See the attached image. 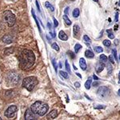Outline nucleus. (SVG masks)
<instances>
[{
	"label": "nucleus",
	"mask_w": 120,
	"mask_h": 120,
	"mask_svg": "<svg viewBox=\"0 0 120 120\" xmlns=\"http://www.w3.org/2000/svg\"><path fill=\"white\" fill-rule=\"evenodd\" d=\"M19 67L24 71H28L34 65L35 56L30 50H23L19 56Z\"/></svg>",
	"instance_id": "1"
},
{
	"label": "nucleus",
	"mask_w": 120,
	"mask_h": 120,
	"mask_svg": "<svg viewBox=\"0 0 120 120\" xmlns=\"http://www.w3.org/2000/svg\"><path fill=\"white\" fill-rule=\"evenodd\" d=\"M30 110L35 115H38L39 116H43L46 115V113L49 110V106L41 101H37L30 106Z\"/></svg>",
	"instance_id": "2"
},
{
	"label": "nucleus",
	"mask_w": 120,
	"mask_h": 120,
	"mask_svg": "<svg viewBox=\"0 0 120 120\" xmlns=\"http://www.w3.org/2000/svg\"><path fill=\"white\" fill-rule=\"evenodd\" d=\"M37 84H38V79L34 76L26 77L22 81V86L24 88H26L28 91H31Z\"/></svg>",
	"instance_id": "3"
},
{
	"label": "nucleus",
	"mask_w": 120,
	"mask_h": 120,
	"mask_svg": "<svg viewBox=\"0 0 120 120\" xmlns=\"http://www.w3.org/2000/svg\"><path fill=\"white\" fill-rule=\"evenodd\" d=\"M3 21L5 22H7V24L8 25L9 27H11V26H13L15 25L16 19H15V15L11 11H6L5 12H3Z\"/></svg>",
	"instance_id": "4"
},
{
	"label": "nucleus",
	"mask_w": 120,
	"mask_h": 120,
	"mask_svg": "<svg viewBox=\"0 0 120 120\" xmlns=\"http://www.w3.org/2000/svg\"><path fill=\"white\" fill-rule=\"evenodd\" d=\"M19 79H20V77L15 72H11L7 75V81H8L9 84L12 85V86H15L18 84Z\"/></svg>",
	"instance_id": "5"
},
{
	"label": "nucleus",
	"mask_w": 120,
	"mask_h": 120,
	"mask_svg": "<svg viewBox=\"0 0 120 120\" xmlns=\"http://www.w3.org/2000/svg\"><path fill=\"white\" fill-rule=\"evenodd\" d=\"M17 110H18V108H17V106H15V105H11V106H10L9 107L7 108V109L5 111V112H4V115H5L7 118H8V119L13 118V117H14V116L15 115V113H16Z\"/></svg>",
	"instance_id": "6"
},
{
	"label": "nucleus",
	"mask_w": 120,
	"mask_h": 120,
	"mask_svg": "<svg viewBox=\"0 0 120 120\" xmlns=\"http://www.w3.org/2000/svg\"><path fill=\"white\" fill-rule=\"evenodd\" d=\"M110 92H111L110 91V89L108 88L107 86H100L97 91V94L99 97L106 98L109 95Z\"/></svg>",
	"instance_id": "7"
},
{
	"label": "nucleus",
	"mask_w": 120,
	"mask_h": 120,
	"mask_svg": "<svg viewBox=\"0 0 120 120\" xmlns=\"http://www.w3.org/2000/svg\"><path fill=\"white\" fill-rule=\"evenodd\" d=\"M25 119L26 120H34L37 119L35 116V114L30 109H27L25 113Z\"/></svg>",
	"instance_id": "8"
},
{
	"label": "nucleus",
	"mask_w": 120,
	"mask_h": 120,
	"mask_svg": "<svg viewBox=\"0 0 120 120\" xmlns=\"http://www.w3.org/2000/svg\"><path fill=\"white\" fill-rule=\"evenodd\" d=\"M13 41V38L11 35L9 34H7V35H4L3 38H2V42H3L6 44H10Z\"/></svg>",
	"instance_id": "9"
},
{
	"label": "nucleus",
	"mask_w": 120,
	"mask_h": 120,
	"mask_svg": "<svg viewBox=\"0 0 120 120\" xmlns=\"http://www.w3.org/2000/svg\"><path fill=\"white\" fill-rule=\"evenodd\" d=\"M57 115H58V111H56V110H53V111H51L48 114L46 118H47L48 119H55Z\"/></svg>",
	"instance_id": "10"
},
{
	"label": "nucleus",
	"mask_w": 120,
	"mask_h": 120,
	"mask_svg": "<svg viewBox=\"0 0 120 120\" xmlns=\"http://www.w3.org/2000/svg\"><path fill=\"white\" fill-rule=\"evenodd\" d=\"M59 38H60L61 40L63 41H67L68 39V36L66 33L63 31V30H60L59 33Z\"/></svg>",
	"instance_id": "11"
},
{
	"label": "nucleus",
	"mask_w": 120,
	"mask_h": 120,
	"mask_svg": "<svg viewBox=\"0 0 120 120\" xmlns=\"http://www.w3.org/2000/svg\"><path fill=\"white\" fill-rule=\"evenodd\" d=\"M79 66H80L81 69H82V71H85V70L86 69V67H87L86 61H85V59H83V58H81V59H79Z\"/></svg>",
	"instance_id": "12"
},
{
	"label": "nucleus",
	"mask_w": 120,
	"mask_h": 120,
	"mask_svg": "<svg viewBox=\"0 0 120 120\" xmlns=\"http://www.w3.org/2000/svg\"><path fill=\"white\" fill-rule=\"evenodd\" d=\"M103 69H104V65L102 63H98L97 64H96L95 70H96V72L97 73H100L101 71H102Z\"/></svg>",
	"instance_id": "13"
},
{
	"label": "nucleus",
	"mask_w": 120,
	"mask_h": 120,
	"mask_svg": "<svg viewBox=\"0 0 120 120\" xmlns=\"http://www.w3.org/2000/svg\"><path fill=\"white\" fill-rule=\"evenodd\" d=\"M73 32H74V35L78 37L79 33H80V27L78 26V25H75L74 27H73Z\"/></svg>",
	"instance_id": "14"
},
{
	"label": "nucleus",
	"mask_w": 120,
	"mask_h": 120,
	"mask_svg": "<svg viewBox=\"0 0 120 120\" xmlns=\"http://www.w3.org/2000/svg\"><path fill=\"white\" fill-rule=\"evenodd\" d=\"M85 56L88 59H92V58L94 57V54L90 51V50H86L85 51Z\"/></svg>",
	"instance_id": "15"
},
{
	"label": "nucleus",
	"mask_w": 120,
	"mask_h": 120,
	"mask_svg": "<svg viewBox=\"0 0 120 120\" xmlns=\"http://www.w3.org/2000/svg\"><path fill=\"white\" fill-rule=\"evenodd\" d=\"M91 83H92V78H91V77H89L87 81L85 82V87H86V90H89V89L90 88Z\"/></svg>",
	"instance_id": "16"
},
{
	"label": "nucleus",
	"mask_w": 120,
	"mask_h": 120,
	"mask_svg": "<svg viewBox=\"0 0 120 120\" xmlns=\"http://www.w3.org/2000/svg\"><path fill=\"white\" fill-rule=\"evenodd\" d=\"M31 13H32V15H33V18L34 19V20H35L36 24H37V26H38V30H39V32H41V28H40V26H39V23H38V19L36 18V15H34V10H32V11H31Z\"/></svg>",
	"instance_id": "17"
},
{
	"label": "nucleus",
	"mask_w": 120,
	"mask_h": 120,
	"mask_svg": "<svg viewBox=\"0 0 120 120\" xmlns=\"http://www.w3.org/2000/svg\"><path fill=\"white\" fill-rule=\"evenodd\" d=\"M63 20H64V22H65V23L67 25H68V26H70V25H71V21L70 20V19H69V17L67 16V15H64L63 16Z\"/></svg>",
	"instance_id": "18"
},
{
	"label": "nucleus",
	"mask_w": 120,
	"mask_h": 120,
	"mask_svg": "<svg viewBox=\"0 0 120 120\" xmlns=\"http://www.w3.org/2000/svg\"><path fill=\"white\" fill-rule=\"evenodd\" d=\"M13 52H14V48L9 47V48H7V49H6L5 51H4V55H11Z\"/></svg>",
	"instance_id": "19"
},
{
	"label": "nucleus",
	"mask_w": 120,
	"mask_h": 120,
	"mask_svg": "<svg viewBox=\"0 0 120 120\" xmlns=\"http://www.w3.org/2000/svg\"><path fill=\"white\" fill-rule=\"evenodd\" d=\"M106 33H107L108 37L111 38V39H113V38H115V35H114V33H113L112 29H108V30H106Z\"/></svg>",
	"instance_id": "20"
},
{
	"label": "nucleus",
	"mask_w": 120,
	"mask_h": 120,
	"mask_svg": "<svg viewBox=\"0 0 120 120\" xmlns=\"http://www.w3.org/2000/svg\"><path fill=\"white\" fill-rule=\"evenodd\" d=\"M45 7H46V8L51 10V11H55V7H54L53 6H52L51 3H49V2H46V3H45Z\"/></svg>",
	"instance_id": "21"
},
{
	"label": "nucleus",
	"mask_w": 120,
	"mask_h": 120,
	"mask_svg": "<svg viewBox=\"0 0 120 120\" xmlns=\"http://www.w3.org/2000/svg\"><path fill=\"white\" fill-rule=\"evenodd\" d=\"M79 14H80V12H79V10L78 8L75 9L74 11H73V17H75V18H78V17L79 16Z\"/></svg>",
	"instance_id": "22"
},
{
	"label": "nucleus",
	"mask_w": 120,
	"mask_h": 120,
	"mask_svg": "<svg viewBox=\"0 0 120 120\" xmlns=\"http://www.w3.org/2000/svg\"><path fill=\"white\" fill-rule=\"evenodd\" d=\"M99 59L101 60L102 63H106L107 62V57L105 55H101L99 56Z\"/></svg>",
	"instance_id": "23"
},
{
	"label": "nucleus",
	"mask_w": 120,
	"mask_h": 120,
	"mask_svg": "<svg viewBox=\"0 0 120 120\" xmlns=\"http://www.w3.org/2000/svg\"><path fill=\"white\" fill-rule=\"evenodd\" d=\"M51 47L53 48L54 50H55L56 51H59V45H58L57 43H56V42H54V43H52Z\"/></svg>",
	"instance_id": "24"
},
{
	"label": "nucleus",
	"mask_w": 120,
	"mask_h": 120,
	"mask_svg": "<svg viewBox=\"0 0 120 120\" xmlns=\"http://www.w3.org/2000/svg\"><path fill=\"white\" fill-rule=\"evenodd\" d=\"M82 48V46L80 45V44H79V43H77V44H75V53H78V52L79 51V50Z\"/></svg>",
	"instance_id": "25"
},
{
	"label": "nucleus",
	"mask_w": 120,
	"mask_h": 120,
	"mask_svg": "<svg viewBox=\"0 0 120 120\" xmlns=\"http://www.w3.org/2000/svg\"><path fill=\"white\" fill-rule=\"evenodd\" d=\"M94 49V51H95L96 53H101V52L103 51V49H102L101 46H95Z\"/></svg>",
	"instance_id": "26"
},
{
	"label": "nucleus",
	"mask_w": 120,
	"mask_h": 120,
	"mask_svg": "<svg viewBox=\"0 0 120 120\" xmlns=\"http://www.w3.org/2000/svg\"><path fill=\"white\" fill-rule=\"evenodd\" d=\"M59 74L61 75V76L63 77L64 79H67V78H68V74H67V72H65V71H60Z\"/></svg>",
	"instance_id": "27"
},
{
	"label": "nucleus",
	"mask_w": 120,
	"mask_h": 120,
	"mask_svg": "<svg viewBox=\"0 0 120 120\" xmlns=\"http://www.w3.org/2000/svg\"><path fill=\"white\" fill-rule=\"evenodd\" d=\"M103 45L105 46H110L111 45V41L110 40H107V39H106V40H104L103 42Z\"/></svg>",
	"instance_id": "28"
},
{
	"label": "nucleus",
	"mask_w": 120,
	"mask_h": 120,
	"mask_svg": "<svg viewBox=\"0 0 120 120\" xmlns=\"http://www.w3.org/2000/svg\"><path fill=\"white\" fill-rule=\"evenodd\" d=\"M108 59H109V61L111 62V63H112V64H114V63H115V57H114V56H113V55H110Z\"/></svg>",
	"instance_id": "29"
},
{
	"label": "nucleus",
	"mask_w": 120,
	"mask_h": 120,
	"mask_svg": "<svg viewBox=\"0 0 120 120\" xmlns=\"http://www.w3.org/2000/svg\"><path fill=\"white\" fill-rule=\"evenodd\" d=\"M52 64H53V66H54V68H55V71H56V72H57L58 67H57V63H56V61H55V59H52Z\"/></svg>",
	"instance_id": "30"
},
{
	"label": "nucleus",
	"mask_w": 120,
	"mask_h": 120,
	"mask_svg": "<svg viewBox=\"0 0 120 120\" xmlns=\"http://www.w3.org/2000/svg\"><path fill=\"white\" fill-rule=\"evenodd\" d=\"M106 67H107V70H108V74H111V72H112V67H111V65L110 64V63H107V65H106Z\"/></svg>",
	"instance_id": "31"
},
{
	"label": "nucleus",
	"mask_w": 120,
	"mask_h": 120,
	"mask_svg": "<svg viewBox=\"0 0 120 120\" xmlns=\"http://www.w3.org/2000/svg\"><path fill=\"white\" fill-rule=\"evenodd\" d=\"M65 65H66V69H67V71H68L69 73H71V67H70V65H69V63H68V62L66 61Z\"/></svg>",
	"instance_id": "32"
},
{
	"label": "nucleus",
	"mask_w": 120,
	"mask_h": 120,
	"mask_svg": "<svg viewBox=\"0 0 120 120\" xmlns=\"http://www.w3.org/2000/svg\"><path fill=\"white\" fill-rule=\"evenodd\" d=\"M112 55H113V56L115 57V60H117V51H116L115 49L112 50Z\"/></svg>",
	"instance_id": "33"
},
{
	"label": "nucleus",
	"mask_w": 120,
	"mask_h": 120,
	"mask_svg": "<svg viewBox=\"0 0 120 120\" xmlns=\"http://www.w3.org/2000/svg\"><path fill=\"white\" fill-rule=\"evenodd\" d=\"M83 39H84V41H85V42H90V38H89L87 35H84V36H83Z\"/></svg>",
	"instance_id": "34"
},
{
	"label": "nucleus",
	"mask_w": 120,
	"mask_h": 120,
	"mask_svg": "<svg viewBox=\"0 0 120 120\" xmlns=\"http://www.w3.org/2000/svg\"><path fill=\"white\" fill-rule=\"evenodd\" d=\"M67 53H68V55H69L70 56H71V59H75V55L74 53H73V52H71V51H68V52H67Z\"/></svg>",
	"instance_id": "35"
},
{
	"label": "nucleus",
	"mask_w": 120,
	"mask_h": 120,
	"mask_svg": "<svg viewBox=\"0 0 120 120\" xmlns=\"http://www.w3.org/2000/svg\"><path fill=\"white\" fill-rule=\"evenodd\" d=\"M54 25H55V27H57L59 26V22L56 20V19H54Z\"/></svg>",
	"instance_id": "36"
},
{
	"label": "nucleus",
	"mask_w": 120,
	"mask_h": 120,
	"mask_svg": "<svg viewBox=\"0 0 120 120\" xmlns=\"http://www.w3.org/2000/svg\"><path fill=\"white\" fill-rule=\"evenodd\" d=\"M35 3H36V7H37L38 11L40 12V7H39V3H38V0H36V1H35Z\"/></svg>",
	"instance_id": "37"
},
{
	"label": "nucleus",
	"mask_w": 120,
	"mask_h": 120,
	"mask_svg": "<svg viewBox=\"0 0 120 120\" xmlns=\"http://www.w3.org/2000/svg\"><path fill=\"white\" fill-rule=\"evenodd\" d=\"M95 108L96 109H100V108H101V109H104V108H106V106H104V105H99L98 106H95Z\"/></svg>",
	"instance_id": "38"
},
{
	"label": "nucleus",
	"mask_w": 120,
	"mask_h": 120,
	"mask_svg": "<svg viewBox=\"0 0 120 120\" xmlns=\"http://www.w3.org/2000/svg\"><path fill=\"white\" fill-rule=\"evenodd\" d=\"M69 10H70V8H69L68 7H66V8H65V10H64V13H65L66 15H67V14L69 13Z\"/></svg>",
	"instance_id": "39"
},
{
	"label": "nucleus",
	"mask_w": 120,
	"mask_h": 120,
	"mask_svg": "<svg viewBox=\"0 0 120 120\" xmlns=\"http://www.w3.org/2000/svg\"><path fill=\"white\" fill-rule=\"evenodd\" d=\"M75 87H77V88L80 87V83L78 82H75Z\"/></svg>",
	"instance_id": "40"
},
{
	"label": "nucleus",
	"mask_w": 120,
	"mask_h": 120,
	"mask_svg": "<svg viewBox=\"0 0 120 120\" xmlns=\"http://www.w3.org/2000/svg\"><path fill=\"white\" fill-rule=\"evenodd\" d=\"M96 82H94V83H93V86H98L99 85V82H98L97 80H95Z\"/></svg>",
	"instance_id": "41"
},
{
	"label": "nucleus",
	"mask_w": 120,
	"mask_h": 120,
	"mask_svg": "<svg viewBox=\"0 0 120 120\" xmlns=\"http://www.w3.org/2000/svg\"><path fill=\"white\" fill-rule=\"evenodd\" d=\"M118 19H119V12H117L115 15V22H118Z\"/></svg>",
	"instance_id": "42"
},
{
	"label": "nucleus",
	"mask_w": 120,
	"mask_h": 120,
	"mask_svg": "<svg viewBox=\"0 0 120 120\" xmlns=\"http://www.w3.org/2000/svg\"><path fill=\"white\" fill-rule=\"evenodd\" d=\"M93 79H94V80H98V77L97 76H96V75H93Z\"/></svg>",
	"instance_id": "43"
},
{
	"label": "nucleus",
	"mask_w": 120,
	"mask_h": 120,
	"mask_svg": "<svg viewBox=\"0 0 120 120\" xmlns=\"http://www.w3.org/2000/svg\"><path fill=\"white\" fill-rule=\"evenodd\" d=\"M119 39H115V45H119Z\"/></svg>",
	"instance_id": "44"
},
{
	"label": "nucleus",
	"mask_w": 120,
	"mask_h": 120,
	"mask_svg": "<svg viewBox=\"0 0 120 120\" xmlns=\"http://www.w3.org/2000/svg\"><path fill=\"white\" fill-rule=\"evenodd\" d=\"M47 26H48V28L49 29H51V24L50 22H48L47 23Z\"/></svg>",
	"instance_id": "45"
},
{
	"label": "nucleus",
	"mask_w": 120,
	"mask_h": 120,
	"mask_svg": "<svg viewBox=\"0 0 120 120\" xmlns=\"http://www.w3.org/2000/svg\"><path fill=\"white\" fill-rule=\"evenodd\" d=\"M77 75H78V76L79 77V78H82V76H81V75L80 74H79V73H77V74H76Z\"/></svg>",
	"instance_id": "46"
},
{
	"label": "nucleus",
	"mask_w": 120,
	"mask_h": 120,
	"mask_svg": "<svg viewBox=\"0 0 120 120\" xmlns=\"http://www.w3.org/2000/svg\"><path fill=\"white\" fill-rule=\"evenodd\" d=\"M119 83H120V71H119Z\"/></svg>",
	"instance_id": "47"
},
{
	"label": "nucleus",
	"mask_w": 120,
	"mask_h": 120,
	"mask_svg": "<svg viewBox=\"0 0 120 120\" xmlns=\"http://www.w3.org/2000/svg\"><path fill=\"white\" fill-rule=\"evenodd\" d=\"M59 68H62V63H59Z\"/></svg>",
	"instance_id": "48"
},
{
	"label": "nucleus",
	"mask_w": 120,
	"mask_h": 120,
	"mask_svg": "<svg viewBox=\"0 0 120 120\" xmlns=\"http://www.w3.org/2000/svg\"><path fill=\"white\" fill-rule=\"evenodd\" d=\"M118 94H119V95L120 96V89L119 90V91H118Z\"/></svg>",
	"instance_id": "49"
},
{
	"label": "nucleus",
	"mask_w": 120,
	"mask_h": 120,
	"mask_svg": "<svg viewBox=\"0 0 120 120\" xmlns=\"http://www.w3.org/2000/svg\"><path fill=\"white\" fill-rule=\"evenodd\" d=\"M73 67H74V69H75V70H77V67H75V65H74V66H73Z\"/></svg>",
	"instance_id": "50"
},
{
	"label": "nucleus",
	"mask_w": 120,
	"mask_h": 120,
	"mask_svg": "<svg viewBox=\"0 0 120 120\" xmlns=\"http://www.w3.org/2000/svg\"><path fill=\"white\" fill-rule=\"evenodd\" d=\"M93 1H94V2H96V3H98V0H93Z\"/></svg>",
	"instance_id": "51"
},
{
	"label": "nucleus",
	"mask_w": 120,
	"mask_h": 120,
	"mask_svg": "<svg viewBox=\"0 0 120 120\" xmlns=\"http://www.w3.org/2000/svg\"><path fill=\"white\" fill-rule=\"evenodd\" d=\"M0 120H2V119H1V117H0Z\"/></svg>",
	"instance_id": "52"
},
{
	"label": "nucleus",
	"mask_w": 120,
	"mask_h": 120,
	"mask_svg": "<svg viewBox=\"0 0 120 120\" xmlns=\"http://www.w3.org/2000/svg\"><path fill=\"white\" fill-rule=\"evenodd\" d=\"M71 1H75V0H71Z\"/></svg>",
	"instance_id": "53"
},
{
	"label": "nucleus",
	"mask_w": 120,
	"mask_h": 120,
	"mask_svg": "<svg viewBox=\"0 0 120 120\" xmlns=\"http://www.w3.org/2000/svg\"><path fill=\"white\" fill-rule=\"evenodd\" d=\"M119 60H120V55H119Z\"/></svg>",
	"instance_id": "54"
}]
</instances>
